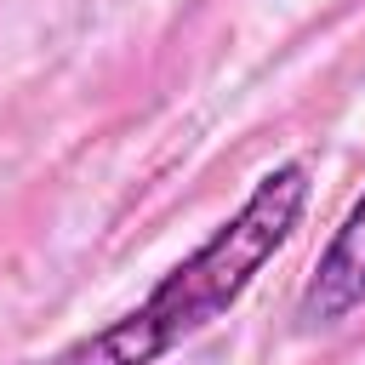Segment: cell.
Returning <instances> with one entry per match:
<instances>
[{"mask_svg":"<svg viewBox=\"0 0 365 365\" xmlns=\"http://www.w3.org/2000/svg\"><path fill=\"white\" fill-rule=\"evenodd\" d=\"M359 308H365V194L348 205V217L319 245L291 319H297V336H325V331L348 325Z\"/></svg>","mask_w":365,"mask_h":365,"instance_id":"2","label":"cell"},{"mask_svg":"<svg viewBox=\"0 0 365 365\" xmlns=\"http://www.w3.org/2000/svg\"><path fill=\"white\" fill-rule=\"evenodd\" d=\"M308 200H314L308 160H279L274 171H262L257 188L240 200V211L222 228H211L205 245H194L171 274H160L137 308L74 342L63 365H160L171 348L217 325L257 285V274L302 228Z\"/></svg>","mask_w":365,"mask_h":365,"instance_id":"1","label":"cell"}]
</instances>
